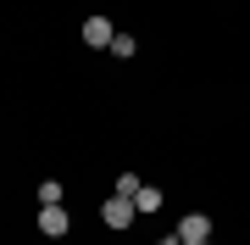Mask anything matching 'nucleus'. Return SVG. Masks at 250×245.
I'll return each instance as SVG.
<instances>
[{
  "label": "nucleus",
  "mask_w": 250,
  "mask_h": 245,
  "mask_svg": "<svg viewBox=\"0 0 250 245\" xmlns=\"http://www.w3.org/2000/svg\"><path fill=\"white\" fill-rule=\"evenodd\" d=\"M100 218H106V228H128V223L139 218V206L128 195H106V200H100Z\"/></svg>",
  "instance_id": "obj_1"
},
{
  "label": "nucleus",
  "mask_w": 250,
  "mask_h": 245,
  "mask_svg": "<svg viewBox=\"0 0 250 245\" xmlns=\"http://www.w3.org/2000/svg\"><path fill=\"white\" fill-rule=\"evenodd\" d=\"M111 39H117V28L106 17H83V45H95V50H111Z\"/></svg>",
  "instance_id": "obj_2"
},
{
  "label": "nucleus",
  "mask_w": 250,
  "mask_h": 245,
  "mask_svg": "<svg viewBox=\"0 0 250 245\" xmlns=\"http://www.w3.org/2000/svg\"><path fill=\"white\" fill-rule=\"evenodd\" d=\"M178 240H184V245H200V240H211V218H206V212H189V218L178 223Z\"/></svg>",
  "instance_id": "obj_3"
},
{
  "label": "nucleus",
  "mask_w": 250,
  "mask_h": 245,
  "mask_svg": "<svg viewBox=\"0 0 250 245\" xmlns=\"http://www.w3.org/2000/svg\"><path fill=\"white\" fill-rule=\"evenodd\" d=\"M67 228H72V218H67L62 206H45V212H39V234H50V240H62Z\"/></svg>",
  "instance_id": "obj_4"
},
{
  "label": "nucleus",
  "mask_w": 250,
  "mask_h": 245,
  "mask_svg": "<svg viewBox=\"0 0 250 245\" xmlns=\"http://www.w3.org/2000/svg\"><path fill=\"white\" fill-rule=\"evenodd\" d=\"M134 206L145 212V218H150V212H161V190H156V184H145V190L134 195Z\"/></svg>",
  "instance_id": "obj_5"
},
{
  "label": "nucleus",
  "mask_w": 250,
  "mask_h": 245,
  "mask_svg": "<svg viewBox=\"0 0 250 245\" xmlns=\"http://www.w3.org/2000/svg\"><path fill=\"white\" fill-rule=\"evenodd\" d=\"M39 206H62V184H56V178L39 184Z\"/></svg>",
  "instance_id": "obj_6"
},
{
  "label": "nucleus",
  "mask_w": 250,
  "mask_h": 245,
  "mask_svg": "<svg viewBox=\"0 0 250 245\" xmlns=\"http://www.w3.org/2000/svg\"><path fill=\"white\" fill-rule=\"evenodd\" d=\"M139 190H145V184H139V178H134V173H123V178H117V195H128V200H134V195H139Z\"/></svg>",
  "instance_id": "obj_7"
},
{
  "label": "nucleus",
  "mask_w": 250,
  "mask_h": 245,
  "mask_svg": "<svg viewBox=\"0 0 250 245\" xmlns=\"http://www.w3.org/2000/svg\"><path fill=\"white\" fill-rule=\"evenodd\" d=\"M134 50H139V45H134L128 34H117V39H111V56H134Z\"/></svg>",
  "instance_id": "obj_8"
},
{
  "label": "nucleus",
  "mask_w": 250,
  "mask_h": 245,
  "mask_svg": "<svg viewBox=\"0 0 250 245\" xmlns=\"http://www.w3.org/2000/svg\"><path fill=\"white\" fill-rule=\"evenodd\" d=\"M156 245H184V240H178V234H167V240H156Z\"/></svg>",
  "instance_id": "obj_9"
},
{
  "label": "nucleus",
  "mask_w": 250,
  "mask_h": 245,
  "mask_svg": "<svg viewBox=\"0 0 250 245\" xmlns=\"http://www.w3.org/2000/svg\"><path fill=\"white\" fill-rule=\"evenodd\" d=\"M200 245H211V240H200Z\"/></svg>",
  "instance_id": "obj_10"
}]
</instances>
